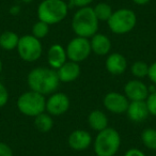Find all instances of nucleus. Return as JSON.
Listing matches in <instances>:
<instances>
[{"mask_svg": "<svg viewBox=\"0 0 156 156\" xmlns=\"http://www.w3.org/2000/svg\"><path fill=\"white\" fill-rule=\"evenodd\" d=\"M128 119L135 123H142L149 118L150 112L145 101H135L129 102L127 111H126Z\"/></svg>", "mask_w": 156, "mask_h": 156, "instance_id": "obj_13", "label": "nucleus"}, {"mask_svg": "<svg viewBox=\"0 0 156 156\" xmlns=\"http://www.w3.org/2000/svg\"><path fill=\"white\" fill-rule=\"evenodd\" d=\"M57 71L60 83H73L80 75V66L79 63L73 62V61H66L61 67Z\"/></svg>", "mask_w": 156, "mask_h": 156, "instance_id": "obj_15", "label": "nucleus"}, {"mask_svg": "<svg viewBox=\"0 0 156 156\" xmlns=\"http://www.w3.org/2000/svg\"><path fill=\"white\" fill-rule=\"evenodd\" d=\"M48 33H49V25H47L46 23L39 20L35 24H33L32 29H31V34L37 39H44V37H47Z\"/></svg>", "mask_w": 156, "mask_h": 156, "instance_id": "obj_24", "label": "nucleus"}, {"mask_svg": "<svg viewBox=\"0 0 156 156\" xmlns=\"http://www.w3.org/2000/svg\"><path fill=\"white\" fill-rule=\"evenodd\" d=\"M69 5L71 7H75L80 9V8H85V7H90L93 0H69Z\"/></svg>", "mask_w": 156, "mask_h": 156, "instance_id": "obj_27", "label": "nucleus"}, {"mask_svg": "<svg viewBox=\"0 0 156 156\" xmlns=\"http://www.w3.org/2000/svg\"><path fill=\"white\" fill-rule=\"evenodd\" d=\"M88 124L95 132H101L108 127V118L104 111L100 109L92 110L88 115Z\"/></svg>", "mask_w": 156, "mask_h": 156, "instance_id": "obj_18", "label": "nucleus"}, {"mask_svg": "<svg viewBox=\"0 0 156 156\" xmlns=\"http://www.w3.org/2000/svg\"><path fill=\"white\" fill-rule=\"evenodd\" d=\"M9 102V91L2 83H0V108L5 107Z\"/></svg>", "mask_w": 156, "mask_h": 156, "instance_id": "obj_26", "label": "nucleus"}, {"mask_svg": "<svg viewBox=\"0 0 156 156\" xmlns=\"http://www.w3.org/2000/svg\"><path fill=\"white\" fill-rule=\"evenodd\" d=\"M100 20L95 16L93 8H80L75 12L72 18V29L77 37H92L98 31Z\"/></svg>", "mask_w": 156, "mask_h": 156, "instance_id": "obj_2", "label": "nucleus"}, {"mask_svg": "<svg viewBox=\"0 0 156 156\" xmlns=\"http://www.w3.org/2000/svg\"><path fill=\"white\" fill-rule=\"evenodd\" d=\"M27 83L30 90L45 96L57 91L60 80L56 69H52L51 67L39 66L29 72L27 76Z\"/></svg>", "mask_w": 156, "mask_h": 156, "instance_id": "obj_1", "label": "nucleus"}, {"mask_svg": "<svg viewBox=\"0 0 156 156\" xmlns=\"http://www.w3.org/2000/svg\"><path fill=\"white\" fill-rule=\"evenodd\" d=\"M147 77L150 78V80L156 86V61L153 62L151 65H149V73H147Z\"/></svg>", "mask_w": 156, "mask_h": 156, "instance_id": "obj_29", "label": "nucleus"}, {"mask_svg": "<svg viewBox=\"0 0 156 156\" xmlns=\"http://www.w3.org/2000/svg\"><path fill=\"white\" fill-rule=\"evenodd\" d=\"M69 105L71 102L66 94L63 92H55L46 100V111L50 115L58 117L64 115L69 110Z\"/></svg>", "mask_w": 156, "mask_h": 156, "instance_id": "obj_10", "label": "nucleus"}, {"mask_svg": "<svg viewBox=\"0 0 156 156\" xmlns=\"http://www.w3.org/2000/svg\"><path fill=\"white\" fill-rule=\"evenodd\" d=\"M141 140L145 147L149 150H156V129L155 128H145L141 133Z\"/></svg>", "mask_w": 156, "mask_h": 156, "instance_id": "obj_22", "label": "nucleus"}, {"mask_svg": "<svg viewBox=\"0 0 156 156\" xmlns=\"http://www.w3.org/2000/svg\"><path fill=\"white\" fill-rule=\"evenodd\" d=\"M69 13V5L64 0H43L37 7L39 20L47 25H56L65 20Z\"/></svg>", "mask_w": 156, "mask_h": 156, "instance_id": "obj_3", "label": "nucleus"}, {"mask_svg": "<svg viewBox=\"0 0 156 156\" xmlns=\"http://www.w3.org/2000/svg\"><path fill=\"white\" fill-rule=\"evenodd\" d=\"M103 104L109 112L115 113V115H123L127 111L129 101L125 96V94L112 91L108 92L104 96Z\"/></svg>", "mask_w": 156, "mask_h": 156, "instance_id": "obj_9", "label": "nucleus"}, {"mask_svg": "<svg viewBox=\"0 0 156 156\" xmlns=\"http://www.w3.org/2000/svg\"><path fill=\"white\" fill-rule=\"evenodd\" d=\"M67 59L76 63H80L85 61L91 55V44L90 40L87 37H76L67 43L65 48Z\"/></svg>", "mask_w": 156, "mask_h": 156, "instance_id": "obj_8", "label": "nucleus"}, {"mask_svg": "<svg viewBox=\"0 0 156 156\" xmlns=\"http://www.w3.org/2000/svg\"><path fill=\"white\" fill-rule=\"evenodd\" d=\"M133 2L135 3V5H147V3L151 1V0H132Z\"/></svg>", "mask_w": 156, "mask_h": 156, "instance_id": "obj_31", "label": "nucleus"}, {"mask_svg": "<svg viewBox=\"0 0 156 156\" xmlns=\"http://www.w3.org/2000/svg\"><path fill=\"white\" fill-rule=\"evenodd\" d=\"M137 15L129 9H119L113 11L107 22L109 30L115 34H126L136 27Z\"/></svg>", "mask_w": 156, "mask_h": 156, "instance_id": "obj_5", "label": "nucleus"}, {"mask_svg": "<svg viewBox=\"0 0 156 156\" xmlns=\"http://www.w3.org/2000/svg\"><path fill=\"white\" fill-rule=\"evenodd\" d=\"M17 52L20 57L27 62H34L39 60L43 52L41 40L32 34H25L20 37L17 45Z\"/></svg>", "mask_w": 156, "mask_h": 156, "instance_id": "obj_7", "label": "nucleus"}, {"mask_svg": "<svg viewBox=\"0 0 156 156\" xmlns=\"http://www.w3.org/2000/svg\"><path fill=\"white\" fill-rule=\"evenodd\" d=\"M34 125L41 133H48L54 126V120L49 113H41L34 118Z\"/></svg>", "mask_w": 156, "mask_h": 156, "instance_id": "obj_20", "label": "nucleus"}, {"mask_svg": "<svg viewBox=\"0 0 156 156\" xmlns=\"http://www.w3.org/2000/svg\"><path fill=\"white\" fill-rule=\"evenodd\" d=\"M105 65L108 73L112 75H121L125 73L127 69V60L123 55L119 52H110L107 56Z\"/></svg>", "mask_w": 156, "mask_h": 156, "instance_id": "obj_14", "label": "nucleus"}, {"mask_svg": "<svg viewBox=\"0 0 156 156\" xmlns=\"http://www.w3.org/2000/svg\"><path fill=\"white\" fill-rule=\"evenodd\" d=\"M1 72H2V61L0 59V74H1Z\"/></svg>", "mask_w": 156, "mask_h": 156, "instance_id": "obj_32", "label": "nucleus"}, {"mask_svg": "<svg viewBox=\"0 0 156 156\" xmlns=\"http://www.w3.org/2000/svg\"><path fill=\"white\" fill-rule=\"evenodd\" d=\"M124 94L129 102L135 101H147L149 96V87L139 79H133L124 86Z\"/></svg>", "mask_w": 156, "mask_h": 156, "instance_id": "obj_11", "label": "nucleus"}, {"mask_svg": "<svg viewBox=\"0 0 156 156\" xmlns=\"http://www.w3.org/2000/svg\"><path fill=\"white\" fill-rule=\"evenodd\" d=\"M67 142L74 151H85L91 145L92 136L85 129H75L69 134Z\"/></svg>", "mask_w": 156, "mask_h": 156, "instance_id": "obj_12", "label": "nucleus"}, {"mask_svg": "<svg viewBox=\"0 0 156 156\" xmlns=\"http://www.w3.org/2000/svg\"><path fill=\"white\" fill-rule=\"evenodd\" d=\"M47 61L52 69H58L67 61L66 50L60 44H54L47 51Z\"/></svg>", "mask_w": 156, "mask_h": 156, "instance_id": "obj_16", "label": "nucleus"}, {"mask_svg": "<svg viewBox=\"0 0 156 156\" xmlns=\"http://www.w3.org/2000/svg\"><path fill=\"white\" fill-rule=\"evenodd\" d=\"M124 156H145V154L141 150L136 149V147H132V149L127 150L125 152Z\"/></svg>", "mask_w": 156, "mask_h": 156, "instance_id": "obj_30", "label": "nucleus"}, {"mask_svg": "<svg viewBox=\"0 0 156 156\" xmlns=\"http://www.w3.org/2000/svg\"><path fill=\"white\" fill-rule=\"evenodd\" d=\"M130 72L136 78H144L149 73V64L144 61H135L130 66Z\"/></svg>", "mask_w": 156, "mask_h": 156, "instance_id": "obj_23", "label": "nucleus"}, {"mask_svg": "<svg viewBox=\"0 0 156 156\" xmlns=\"http://www.w3.org/2000/svg\"><path fill=\"white\" fill-rule=\"evenodd\" d=\"M0 156H14L13 151L7 143L0 141Z\"/></svg>", "mask_w": 156, "mask_h": 156, "instance_id": "obj_28", "label": "nucleus"}, {"mask_svg": "<svg viewBox=\"0 0 156 156\" xmlns=\"http://www.w3.org/2000/svg\"><path fill=\"white\" fill-rule=\"evenodd\" d=\"M95 16L100 22H108L110 16L112 15V8L106 2H100L93 8Z\"/></svg>", "mask_w": 156, "mask_h": 156, "instance_id": "obj_21", "label": "nucleus"}, {"mask_svg": "<svg viewBox=\"0 0 156 156\" xmlns=\"http://www.w3.org/2000/svg\"><path fill=\"white\" fill-rule=\"evenodd\" d=\"M91 50L98 56H108L111 51V41L107 35L96 33L90 40Z\"/></svg>", "mask_w": 156, "mask_h": 156, "instance_id": "obj_17", "label": "nucleus"}, {"mask_svg": "<svg viewBox=\"0 0 156 156\" xmlns=\"http://www.w3.org/2000/svg\"><path fill=\"white\" fill-rule=\"evenodd\" d=\"M17 108L24 115L35 118L46 110V98L42 94L29 90L18 98Z\"/></svg>", "mask_w": 156, "mask_h": 156, "instance_id": "obj_6", "label": "nucleus"}, {"mask_svg": "<svg viewBox=\"0 0 156 156\" xmlns=\"http://www.w3.org/2000/svg\"><path fill=\"white\" fill-rule=\"evenodd\" d=\"M145 102H147L150 115L156 117V91L150 93Z\"/></svg>", "mask_w": 156, "mask_h": 156, "instance_id": "obj_25", "label": "nucleus"}, {"mask_svg": "<svg viewBox=\"0 0 156 156\" xmlns=\"http://www.w3.org/2000/svg\"><path fill=\"white\" fill-rule=\"evenodd\" d=\"M20 37L13 31H5L0 34V47L5 50H13L17 48Z\"/></svg>", "mask_w": 156, "mask_h": 156, "instance_id": "obj_19", "label": "nucleus"}, {"mask_svg": "<svg viewBox=\"0 0 156 156\" xmlns=\"http://www.w3.org/2000/svg\"><path fill=\"white\" fill-rule=\"evenodd\" d=\"M121 145V137L117 129L107 127L98 133L93 143L96 156H115Z\"/></svg>", "mask_w": 156, "mask_h": 156, "instance_id": "obj_4", "label": "nucleus"}]
</instances>
